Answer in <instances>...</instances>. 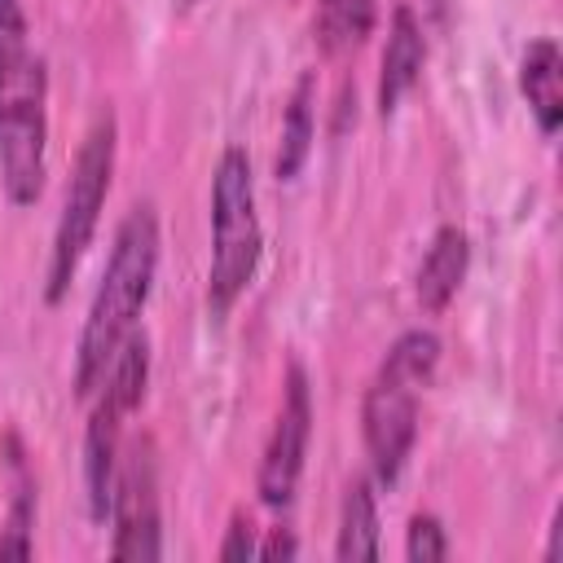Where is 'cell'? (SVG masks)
<instances>
[{
	"label": "cell",
	"instance_id": "52a82bcc",
	"mask_svg": "<svg viewBox=\"0 0 563 563\" xmlns=\"http://www.w3.org/2000/svg\"><path fill=\"white\" fill-rule=\"evenodd\" d=\"M44 62L31 53L22 0H0V114L44 110Z\"/></svg>",
	"mask_w": 563,
	"mask_h": 563
},
{
	"label": "cell",
	"instance_id": "6da1fadb",
	"mask_svg": "<svg viewBox=\"0 0 563 563\" xmlns=\"http://www.w3.org/2000/svg\"><path fill=\"white\" fill-rule=\"evenodd\" d=\"M154 268H158V216L150 202H141L119 224L101 286L92 295L79 352H75V396H92L101 387L114 361V347L123 343L128 330H136V317L154 286Z\"/></svg>",
	"mask_w": 563,
	"mask_h": 563
},
{
	"label": "cell",
	"instance_id": "8fae6325",
	"mask_svg": "<svg viewBox=\"0 0 563 563\" xmlns=\"http://www.w3.org/2000/svg\"><path fill=\"white\" fill-rule=\"evenodd\" d=\"M466 264H471V242L457 224H444L427 255H422V268H418V303L427 312H444L449 299L457 295L462 277H466Z\"/></svg>",
	"mask_w": 563,
	"mask_h": 563
},
{
	"label": "cell",
	"instance_id": "3957f363",
	"mask_svg": "<svg viewBox=\"0 0 563 563\" xmlns=\"http://www.w3.org/2000/svg\"><path fill=\"white\" fill-rule=\"evenodd\" d=\"M114 114H97L79 154H75V167H70V185H66V202H62V216H57V233H53V260H48V286H44V299L57 303L97 233V220H101V207H106V194H110V172H114Z\"/></svg>",
	"mask_w": 563,
	"mask_h": 563
},
{
	"label": "cell",
	"instance_id": "5b68a950",
	"mask_svg": "<svg viewBox=\"0 0 563 563\" xmlns=\"http://www.w3.org/2000/svg\"><path fill=\"white\" fill-rule=\"evenodd\" d=\"M418 391L422 387L413 378L378 365L365 391V405H361V431H365V449L374 462V479L387 488L400 479L413 435H418Z\"/></svg>",
	"mask_w": 563,
	"mask_h": 563
},
{
	"label": "cell",
	"instance_id": "9c48e42d",
	"mask_svg": "<svg viewBox=\"0 0 563 563\" xmlns=\"http://www.w3.org/2000/svg\"><path fill=\"white\" fill-rule=\"evenodd\" d=\"M422 57H427V44H422V26L413 18L409 4H400L391 13V31H387V48H383V70H378V114L387 119L400 97L418 84L422 75Z\"/></svg>",
	"mask_w": 563,
	"mask_h": 563
},
{
	"label": "cell",
	"instance_id": "4fadbf2b",
	"mask_svg": "<svg viewBox=\"0 0 563 563\" xmlns=\"http://www.w3.org/2000/svg\"><path fill=\"white\" fill-rule=\"evenodd\" d=\"M312 92H317V79L312 75H299L290 101H286V119H282V145H277V180H295L308 150H312Z\"/></svg>",
	"mask_w": 563,
	"mask_h": 563
},
{
	"label": "cell",
	"instance_id": "e0dca14e",
	"mask_svg": "<svg viewBox=\"0 0 563 563\" xmlns=\"http://www.w3.org/2000/svg\"><path fill=\"white\" fill-rule=\"evenodd\" d=\"M255 554H260V559H295V554H299V541H295L286 528H273V537H268Z\"/></svg>",
	"mask_w": 563,
	"mask_h": 563
},
{
	"label": "cell",
	"instance_id": "7a4b0ae2",
	"mask_svg": "<svg viewBox=\"0 0 563 563\" xmlns=\"http://www.w3.org/2000/svg\"><path fill=\"white\" fill-rule=\"evenodd\" d=\"M260 216H255V180L246 150L229 145L211 176V282L207 303L216 317H224L238 295L251 286L260 264Z\"/></svg>",
	"mask_w": 563,
	"mask_h": 563
},
{
	"label": "cell",
	"instance_id": "5bb4252c",
	"mask_svg": "<svg viewBox=\"0 0 563 563\" xmlns=\"http://www.w3.org/2000/svg\"><path fill=\"white\" fill-rule=\"evenodd\" d=\"M378 0H317V40L325 53H347L374 26Z\"/></svg>",
	"mask_w": 563,
	"mask_h": 563
},
{
	"label": "cell",
	"instance_id": "9a60e30c",
	"mask_svg": "<svg viewBox=\"0 0 563 563\" xmlns=\"http://www.w3.org/2000/svg\"><path fill=\"white\" fill-rule=\"evenodd\" d=\"M405 559L409 563H440L449 559V537L435 515H413L405 532Z\"/></svg>",
	"mask_w": 563,
	"mask_h": 563
},
{
	"label": "cell",
	"instance_id": "30bf717a",
	"mask_svg": "<svg viewBox=\"0 0 563 563\" xmlns=\"http://www.w3.org/2000/svg\"><path fill=\"white\" fill-rule=\"evenodd\" d=\"M519 88H523V97L537 114V128L545 136H554L559 123H563V57H559V44L550 35H541L523 48Z\"/></svg>",
	"mask_w": 563,
	"mask_h": 563
},
{
	"label": "cell",
	"instance_id": "7c38bea8",
	"mask_svg": "<svg viewBox=\"0 0 563 563\" xmlns=\"http://www.w3.org/2000/svg\"><path fill=\"white\" fill-rule=\"evenodd\" d=\"M339 559H378V506L365 479H352L343 493V515H339Z\"/></svg>",
	"mask_w": 563,
	"mask_h": 563
},
{
	"label": "cell",
	"instance_id": "8992f818",
	"mask_svg": "<svg viewBox=\"0 0 563 563\" xmlns=\"http://www.w3.org/2000/svg\"><path fill=\"white\" fill-rule=\"evenodd\" d=\"M308 435H312V396H308V378L299 365L286 369V396H282V413L273 422V435L264 444L260 457V501L282 510L290 506L299 475H303V453H308Z\"/></svg>",
	"mask_w": 563,
	"mask_h": 563
},
{
	"label": "cell",
	"instance_id": "2e32d148",
	"mask_svg": "<svg viewBox=\"0 0 563 563\" xmlns=\"http://www.w3.org/2000/svg\"><path fill=\"white\" fill-rule=\"evenodd\" d=\"M255 550H260V545H255V523H251L246 510H238V515L229 519L224 541H220V559H224V563H246Z\"/></svg>",
	"mask_w": 563,
	"mask_h": 563
},
{
	"label": "cell",
	"instance_id": "ba28073f",
	"mask_svg": "<svg viewBox=\"0 0 563 563\" xmlns=\"http://www.w3.org/2000/svg\"><path fill=\"white\" fill-rule=\"evenodd\" d=\"M123 409L101 396L92 418H88V431H84V488H88V515L97 523H106L110 515V501H114V475H119V431H123Z\"/></svg>",
	"mask_w": 563,
	"mask_h": 563
},
{
	"label": "cell",
	"instance_id": "277c9868",
	"mask_svg": "<svg viewBox=\"0 0 563 563\" xmlns=\"http://www.w3.org/2000/svg\"><path fill=\"white\" fill-rule=\"evenodd\" d=\"M110 519H114V541L110 554L119 563H150L163 554V537H158V462H154V444L136 440L128 453H119V475H114V501H110Z\"/></svg>",
	"mask_w": 563,
	"mask_h": 563
}]
</instances>
